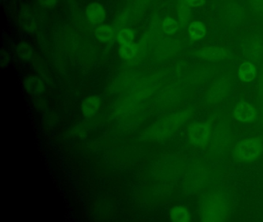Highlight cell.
<instances>
[{
	"mask_svg": "<svg viewBox=\"0 0 263 222\" xmlns=\"http://www.w3.org/2000/svg\"><path fill=\"white\" fill-rule=\"evenodd\" d=\"M229 215V204L224 196L212 194L207 196L201 204L200 219L203 222L226 221Z\"/></svg>",
	"mask_w": 263,
	"mask_h": 222,
	"instance_id": "obj_1",
	"label": "cell"
},
{
	"mask_svg": "<svg viewBox=\"0 0 263 222\" xmlns=\"http://www.w3.org/2000/svg\"><path fill=\"white\" fill-rule=\"evenodd\" d=\"M263 144L257 139L248 138L237 144L235 149V159L242 163H251L261 156Z\"/></svg>",
	"mask_w": 263,
	"mask_h": 222,
	"instance_id": "obj_2",
	"label": "cell"
},
{
	"mask_svg": "<svg viewBox=\"0 0 263 222\" xmlns=\"http://www.w3.org/2000/svg\"><path fill=\"white\" fill-rule=\"evenodd\" d=\"M212 127L207 123H192L188 129L189 142L196 148H204L212 138Z\"/></svg>",
	"mask_w": 263,
	"mask_h": 222,
	"instance_id": "obj_3",
	"label": "cell"
},
{
	"mask_svg": "<svg viewBox=\"0 0 263 222\" xmlns=\"http://www.w3.org/2000/svg\"><path fill=\"white\" fill-rule=\"evenodd\" d=\"M198 58L208 61H220L230 57V52L220 46H205L196 52Z\"/></svg>",
	"mask_w": 263,
	"mask_h": 222,
	"instance_id": "obj_4",
	"label": "cell"
},
{
	"mask_svg": "<svg viewBox=\"0 0 263 222\" xmlns=\"http://www.w3.org/2000/svg\"><path fill=\"white\" fill-rule=\"evenodd\" d=\"M234 116L237 121L249 123L256 119L257 117V112L251 103H247V102H241L235 107Z\"/></svg>",
	"mask_w": 263,
	"mask_h": 222,
	"instance_id": "obj_5",
	"label": "cell"
},
{
	"mask_svg": "<svg viewBox=\"0 0 263 222\" xmlns=\"http://www.w3.org/2000/svg\"><path fill=\"white\" fill-rule=\"evenodd\" d=\"M86 15L88 20L95 25L100 24L106 19V11L104 8L98 2H94L87 6Z\"/></svg>",
	"mask_w": 263,
	"mask_h": 222,
	"instance_id": "obj_6",
	"label": "cell"
},
{
	"mask_svg": "<svg viewBox=\"0 0 263 222\" xmlns=\"http://www.w3.org/2000/svg\"><path fill=\"white\" fill-rule=\"evenodd\" d=\"M238 77L241 81L250 83L257 77V69L253 63H243L238 69Z\"/></svg>",
	"mask_w": 263,
	"mask_h": 222,
	"instance_id": "obj_7",
	"label": "cell"
},
{
	"mask_svg": "<svg viewBox=\"0 0 263 222\" xmlns=\"http://www.w3.org/2000/svg\"><path fill=\"white\" fill-rule=\"evenodd\" d=\"M100 101L97 96L86 98L81 105V111L86 117L95 115L100 108Z\"/></svg>",
	"mask_w": 263,
	"mask_h": 222,
	"instance_id": "obj_8",
	"label": "cell"
},
{
	"mask_svg": "<svg viewBox=\"0 0 263 222\" xmlns=\"http://www.w3.org/2000/svg\"><path fill=\"white\" fill-rule=\"evenodd\" d=\"M206 27L201 21H194L189 27V34L193 40H200L206 35Z\"/></svg>",
	"mask_w": 263,
	"mask_h": 222,
	"instance_id": "obj_9",
	"label": "cell"
},
{
	"mask_svg": "<svg viewBox=\"0 0 263 222\" xmlns=\"http://www.w3.org/2000/svg\"><path fill=\"white\" fill-rule=\"evenodd\" d=\"M170 219L173 222H189L192 219V216L184 207L174 206L170 211Z\"/></svg>",
	"mask_w": 263,
	"mask_h": 222,
	"instance_id": "obj_10",
	"label": "cell"
},
{
	"mask_svg": "<svg viewBox=\"0 0 263 222\" xmlns=\"http://www.w3.org/2000/svg\"><path fill=\"white\" fill-rule=\"evenodd\" d=\"M95 33L97 38L102 42H110L116 36L115 30L108 25H101L98 27Z\"/></svg>",
	"mask_w": 263,
	"mask_h": 222,
	"instance_id": "obj_11",
	"label": "cell"
},
{
	"mask_svg": "<svg viewBox=\"0 0 263 222\" xmlns=\"http://www.w3.org/2000/svg\"><path fill=\"white\" fill-rule=\"evenodd\" d=\"M137 46L133 43L121 45L119 49V56L124 60L132 59L137 53Z\"/></svg>",
	"mask_w": 263,
	"mask_h": 222,
	"instance_id": "obj_12",
	"label": "cell"
},
{
	"mask_svg": "<svg viewBox=\"0 0 263 222\" xmlns=\"http://www.w3.org/2000/svg\"><path fill=\"white\" fill-rule=\"evenodd\" d=\"M134 37H135V34L132 29L125 28L118 32L117 39L120 44L124 45L133 43Z\"/></svg>",
	"mask_w": 263,
	"mask_h": 222,
	"instance_id": "obj_13",
	"label": "cell"
},
{
	"mask_svg": "<svg viewBox=\"0 0 263 222\" xmlns=\"http://www.w3.org/2000/svg\"><path fill=\"white\" fill-rule=\"evenodd\" d=\"M189 7V6H188L183 1L179 2L178 5V18H179L180 23L183 27L186 26L190 19V10Z\"/></svg>",
	"mask_w": 263,
	"mask_h": 222,
	"instance_id": "obj_14",
	"label": "cell"
},
{
	"mask_svg": "<svg viewBox=\"0 0 263 222\" xmlns=\"http://www.w3.org/2000/svg\"><path fill=\"white\" fill-rule=\"evenodd\" d=\"M162 29L165 33L170 35L175 33L178 30V22L171 17H167L164 19L162 23Z\"/></svg>",
	"mask_w": 263,
	"mask_h": 222,
	"instance_id": "obj_15",
	"label": "cell"
},
{
	"mask_svg": "<svg viewBox=\"0 0 263 222\" xmlns=\"http://www.w3.org/2000/svg\"><path fill=\"white\" fill-rule=\"evenodd\" d=\"M58 0H38L41 6L46 9H51L57 5Z\"/></svg>",
	"mask_w": 263,
	"mask_h": 222,
	"instance_id": "obj_16",
	"label": "cell"
},
{
	"mask_svg": "<svg viewBox=\"0 0 263 222\" xmlns=\"http://www.w3.org/2000/svg\"><path fill=\"white\" fill-rule=\"evenodd\" d=\"M189 7H200L204 5V0H182Z\"/></svg>",
	"mask_w": 263,
	"mask_h": 222,
	"instance_id": "obj_17",
	"label": "cell"
}]
</instances>
